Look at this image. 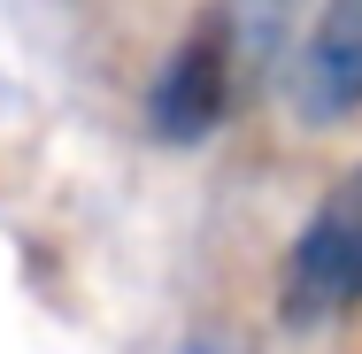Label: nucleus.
I'll return each mask as SVG.
<instances>
[{"label": "nucleus", "mask_w": 362, "mask_h": 354, "mask_svg": "<svg viewBox=\"0 0 362 354\" xmlns=\"http://www.w3.org/2000/svg\"><path fill=\"white\" fill-rule=\"evenodd\" d=\"M177 354H255V347H247L239 331H223V324H209V331H193V339H185Z\"/></svg>", "instance_id": "20e7f679"}, {"label": "nucleus", "mask_w": 362, "mask_h": 354, "mask_svg": "<svg viewBox=\"0 0 362 354\" xmlns=\"http://www.w3.org/2000/svg\"><path fill=\"white\" fill-rule=\"evenodd\" d=\"M286 39V0H216L185 23V39L162 54L146 85V131L162 146H201L223 131L239 93L270 70Z\"/></svg>", "instance_id": "f257e3e1"}, {"label": "nucleus", "mask_w": 362, "mask_h": 354, "mask_svg": "<svg viewBox=\"0 0 362 354\" xmlns=\"http://www.w3.org/2000/svg\"><path fill=\"white\" fill-rule=\"evenodd\" d=\"M355 308H362V162L316 193L308 223L286 247V270H278V316L300 331L355 316Z\"/></svg>", "instance_id": "f03ea898"}, {"label": "nucleus", "mask_w": 362, "mask_h": 354, "mask_svg": "<svg viewBox=\"0 0 362 354\" xmlns=\"http://www.w3.org/2000/svg\"><path fill=\"white\" fill-rule=\"evenodd\" d=\"M286 100L308 131H332L362 116V0H324L293 47Z\"/></svg>", "instance_id": "7ed1b4c3"}]
</instances>
